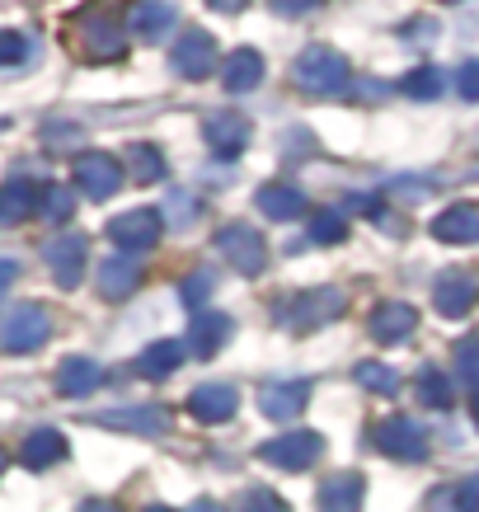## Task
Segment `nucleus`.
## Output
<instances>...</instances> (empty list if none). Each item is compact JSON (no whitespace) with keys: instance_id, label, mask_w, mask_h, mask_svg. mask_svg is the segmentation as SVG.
Returning a JSON list of instances; mask_svg holds the SVG:
<instances>
[{"instance_id":"obj_1","label":"nucleus","mask_w":479,"mask_h":512,"mask_svg":"<svg viewBox=\"0 0 479 512\" xmlns=\"http://www.w3.org/2000/svg\"><path fill=\"white\" fill-rule=\"evenodd\" d=\"M343 311H348V296L339 287H310V292H296L292 301H282L278 325L292 334H310V329H325L329 320H339Z\"/></svg>"},{"instance_id":"obj_2","label":"nucleus","mask_w":479,"mask_h":512,"mask_svg":"<svg viewBox=\"0 0 479 512\" xmlns=\"http://www.w3.org/2000/svg\"><path fill=\"white\" fill-rule=\"evenodd\" d=\"M292 80L306 94H315V99H329V94H343V90H348V62H343L334 47L310 43L306 52H296Z\"/></svg>"},{"instance_id":"obj_3","label":"nucleus","mask_w":479,"mask_h":512,"mask_svg":"<svg viewBox=\"0 0 479 512\" xmlns=\"http://www.w3.org/2000/svg\"><path fill=\"white\" fill-rule=\"evenodd\" d=\"M221 259L235 268V273H245V278H259L263 268H268V245H263V235L245 221H231V226H221L217 240H212Z\"/></svg>"},{"instance_id":"obj_4","label":"nucleus","mask_w":479,"mask_h":512,"mask_svg":"<svg viewBox=\"0 0 479 512\" xmlns=\"http://www.w3.org/2000/svg\"><path fill=\"white\" fill-rule=\"evenodd\" d=\"M52 339V315L43 306H15V311L0 320V348L5 353H38Z\"/></svg>"},{"instance_id":"obj_5","label":"nucleus","mask_w":479,"mask_h":512,"mask_svg":"<svg viewBox=\"0 0 479 512\" xmlns=\"http://www.w3.org/2000/svg\"><path fill=\"white\" fill-rule=\"evenodd\" d=\"M160 231H165V217H160L155 207H132V212L109 221V240L123 249V254H132V259L160 245Z\"/></svg>"},{"instance_id":"obj_6","label":"nucleus","mask_w":479,"mask_h":512,"mask_svg":"<svg viewBox=\"0 0 479 512\" xmlns=\"http://www.w3.org/2000/svg\"><path fill=\"white\" fill-rule=\"evenodd\" d=\"M170 66L179 71L184 80H207L217 76V38L207 29H184L179 33V43L170 47Z\"/></svg>"},{"instance_id":"obj_7","label":"nucleus","mask_w":479,"mask_h":512,"mask_svg":"<svg viewBox=\"0 0 479 512\" xmlns=\"http://www.w3.org/2000/svg\"><path fill=\"white\" fill-rule=\"evenodd\" d=\"M320 451H325V437L301 428V433H282V437H273V442H263L259 456L278 470H310L320 461Z\"/></svg>"},{"instance_id":"obj_8","label":"nucleus","mask_w":479,"mask_h":512,"mask_svg":"<svg viewBox=\"0 0 479 512\" xmlns=\"http://www.w3.org/2000/svg\"><path fill=\"white\" fill-rule=\"evenodd\" d=\"M371 442L386 451V456H395V461H423L428 456V433L414 419H404V414H390V419L376 423Z\"/></svg>"},{"instance_id":"obj_9","label":"nucleus","mask_w":479,"mask_h":512,"mask_svg":"<svg viewBox=\"0 0 479 512\" xmlns=\"http://www.w3.org/2000/svg\"><path fill=\"white\" fill-rule=\"evenodd\" d=\"M76 184H80L85 198L109 202L127 179H123V165H118L113 156H104V151H85V156H76Z\"/></svg>"},{"instance_id":"obj_10","label":"nucleus","mask_w":479,"mask_h":512,"mask_svg":"<svg viewBox=\"0 0 479 512\" xmlns=\"http://www.w3.org/2000/svg\"><path fill=\"white\" fill-rule=\"evenodd\" d=\"M85 254H90V240L85 235H57V240H47V249H43V259H47V268H52V282L57 287H80V278H85Z\"/></svg>"},{"instance_id":"obj_11","label":"nucleus","mask_w":479,"mask_h":512,"mask_svg":"<svg viewBox=\"0 0 479 512\" xmlns=\"http://www.w3.org/2000/svg\"><path fill=\"white\" fill-rule=\"evenodd\" d=\"M202 137H207V146H212L221 160H235L249 141H254V127H249L245 113L221 109V113H212V118L202 123Z\"/></svg>"},{"instance_id":"obj_12","label":"nucleus","mask_w":479,"mask_h":512,"mask_svg":"<svg viewBox=\"0 0 479 512\" xmlns=\"http://www.w3.org/2000/svg\"><path fill=\"white\" fill-rule=\"evenodd\" d=\"M76 33H80V47H85L90 62H118V57L127 52L123 29H118L109 15H80Z\"/></svg>"},{"instance_id":"obj_13","label":"nucleus","mask_w":479,"mask_h":512,"mask_svg":"<svg viewBox=\"0 0 479 512\" xmlns=\"http://www.w3.org/2000/svg\"><path fill=\"white\" fill-rule=\"evenodd\" d=\"M99 428H118V433H137V437H165L170 433V414L160 404H132V409H109V414H94Z\"/></svg>"},{"instance_id":"obj_14","label":"nucleus","mask_w":479,"mask_h":512,"mask_svg":"<svg viewBox=\"0 0 479 512\" xmlns=\"http://www.w3.org/2000/svg\"><path fill=\"white\" fill-rule=\"evenodd\" d=\"M433 301H437V315H447V320H461V315H470V306L479 301V278H475V273H461V268H451V273H442V278H437Z\"/></svg>"},{"instance_id":"obj_15","label":"nucleus","mask_w":479,"mask_h":512,"mask_svg":"<svg viewBox=\"0 0 479 512\" xmlns=\"http://www.w3.org/2000/svg\"><path fill=\"white\" fill-rule=\"evenodd\" d=\"M371 339L386 343V348H395V343H409L418 329V311L409 306V301H386V306H376L367 320Z\"/></svg>"},{"instance_id":"obj_16","label":"nucleus","mask_w":479,"mask_h":512,"mask_svg":"<svg viewBox=\"0 0 479 512\" xmlns=\"http://www.w3.org/2000/svg\"><path fill=\"white\" fill-rule=\"evenodd\" d=\"M235 409H240V395H235V386L202 381V386L188 395V414H193L198 423H231Z\"/></svg>"},{"instance_id":"obj_17","label":"nucleus","mask_w":479,"mask_h":512,"mask_svg":"<svg viewBox=\"0 0 479 512\" xmlns=\"http://www.w3.org/2000/svg\"><path fill=\"white\" fill-rule=\"evenodd\" d=\"M226 343H231V315H221V311H202V315H193L184 353H193V357H217L221 348H226Z\"/></svg>"},{"instance_id":"obj_18","label":"nucleus","mask_w":479,"mask_h":512,"mask_svg":"<svg viewBox=\"0 0 479 512\" xmlns=\"http://www.w3.org/2000/svg\"><path fill=\"white\" fill-rule=\"evenodd\" d=\"M306 400H310V386H306V381H273V386L259 390L263 419H273V423H292L296 414L306 409Z\"/></svg>"},{"instance_id":"obj_19","label":"nucleus","mask_w":479,"mask_h":512,"mask_svg":"<svg viewBox=\"0 0 479 512\" xmlns=\"http://www.w3.org/2000/svg\"><path fill=\"white\" fill-rule=\"evenodd\" d=\"M137 282H141V264L132 254H113V259L99 264V296L104 301H127L137 292Z\"/></svg>"},{"instance_id":"obj_20","label":"nucleus","mask_w":479,"mask_h":512,"mask_svg":"<svg viewBox=\"0 0 479 512\" xmlns=\"http://www.w3.org/2000/svg\"><path fill=\"white\" fill-rule=\"evenodd\" d=\"M433 235L442 245H475L479 240V207L475 202H456L433 221Z\"/></svg>"},{"instance_id":"obj_21","label":"nucleus","mask_w":479,"mask_h":512,"mask_svg":"<svg viewBox=\"0 0 479 512\" xmlns=\"http://www.w3.org/2000/svg\"><path fill=\"white\" fill-rule=\"evenodd\" d=\"M254 202H259L263 217H273V221L306 217V193H301V188H292V184H263L259 193H254Z\"/></svg>"},{"instance_id":"obj_22","label":"nucleus","mask_w":479,"mask_h":512,"mask_svg":"<svg viewBox=\"0 0 479 512\" xmlns=\"http://www.w3.org/2000/svg\"><path fill=\"white\" fill-rule=\"evenodd\" d=\"M38 193H43V188H33L29 179H5V184H0V226L29 221L33 212H38Z\"/></svg>"},{"instance_id":"obj_23","label":"nucleus","mask_w":479,"mask_h":512,"mask_svg":"<svg viewBox=\"0 0 479 512\" xmlns=\"http://www.w3.org/2000/svg\"><path fill=\"white\" fill-rule=\"evenodd\" d=\"M263 80V57L254 52V47H235L231 57L221 62V85L231 94H245V90H254Z\"/></svg>"},{"instance_id":"obj_24","label":"nucleus","mask_w":479,"mask_h":512,"mask_svg":"<svg viewBox=\"0 0 479 512\" xmlns=\"http://www.w3.org/2000/svg\"><path fill=\"white\" fill-rule=\"evenodd\" d=\"M99 381H104V367H99V362H90V357H66L62 367H57V390H62V395H71V400L94 395V390H99Z\"/></svg>"},{"instance_id":"obj_25","label":"nucleus","mask_w":479,"mask_h":512,"mask_svg":"<svg viewBox=\"0 0 479 512\" xmlns=\"http://www.w3.org/2000/svg\"><path fill=\"white\" fill-rule=\"evenodd\" d=\"M66 456V437L57 433V428H38V433L24 437V447H19V461L29 470H47V466H57Z\"/></svg>"},{"instance_id":"obj_26","label":"nucleus","mask_w":479,"mask_h":512,"mask_svg":"<svg viewBox=\"0 0 479 512\" xmlns=\"http://www.w3.org/2000/svg\"><path fill=\"white\" fill-rule=\"evenodd\" d=\"M362 508V480L353 470H339L320 484V512H357Z\"/></svg>"},{"instance_id":"obj_27","label":"nucleus","mask_w":479,"mask_h":512,"mask_svg":"<svg viewBox=\"0 0 479 512\" xmlns=\"http://www.w3.org/2000/svg\"><path fill=\"white\" fill-rule=\"evenodd\" d=\"M174 24H179L174 5H160V0H141V5H132V29H137L146 43H160Z\"/></svg>"},{"instance_id":"obj_28","label":"nucleus","mask_w":479,"mask_h":512,"mask_svg":"<svg viewBox=\"0 0 479 512\" xmlns=\"http://www.w3.org/2000/svg\"><path fill=\"white\" fill-rule=\"evenodd\" d=\"M184 362V343H174V339H160V343H151L146 353H141V362H137V372L141 376H151V381H165V376L174 372Z\"/></svg>"},{"instance_id":"obj_29","label":"nucleus","mask_w":479,"mask_h":512,"mask_svg":"<svg viewBox=\"0 0 479 512\" xmlns=\"http://www.w3.org/2000/svg\"><path fill=\"white\" fill-rule=\"evenodd\" d=\"M127 165H132V179H137V184H160V179H165V156L155 151L151 141H137V146L127 151Z\"/></svg>"},{"instance_id":"obj_30","label":"nucleus","mask_w":479,"mask_h":512,"mask_svg":"<svg viewBox=\"0 0 479 512\" xmlns=\"http://www.w3.org/2000/svg\"><path fill=\"white\" fill-rule=\"evenodd\" d=\"M71 212H76V193L66 184H47L43 193H38V217L43 221L62 226V221H71Z\"/></svg>"},{"instance_id":"obj_31","label":"nucleus","mask_w":479,"mask_h":512,"mask_svg":"<svg viewBox=\"0 0 479 512\" xmlns=\"http://www.w3.org/2000/svg\"><path fill=\"white\" fill-rule=\"evenodd\" d=\"M409 99H442V90H447V76H442V66H418V71H409L400 85Z\"/></svg>"},{"instance_id":"obj_32","label":"nucleus","mask_w":479,"mask_h":512,"mask_svg":"<svg viewBox=\"0 0 479 512\" xmlns=\"http://www.w3.org/2000/svg\"><path fill=\"white\" fill-rule=\"evenodd\" d=\"M418 404H428V409H451V381L437 367H423L418 372Z\"/></svg>"},{"instance_id":"obj_33","label":"nucleus","mask_w":479,"mask_h":512,"mask_svg":"<svg viewBox=\"0 0 479 512\" xmlns=\"http://www.w3.org/2000/svg\"><path fill=\"white\" fill-rule=\"evenodd\" d=\"M357 386H367L371 395H395L400 390V376L386 362H357Z\"/></svg>"},{"instance_id":"obj_34","label":"nucleus","mask_w":479,"mask_h":512,"mask_svg":"<svg viewBox=\"0 0 479 512\" xmlns=\"http://www.w3.org/2000/svg\"><path fill=\"white\" fill-rule=\"evenodd\" d=\"M310 240H315V245H343V240H348V221H343V212H315V217H310Z\"/></svg>"},{"instance_id":"obj_35","label":"nucleus","mask_w":479,"mask_h":512,"mask_svg":"<svg viewBox=\"0 0 479 512\" xmlns=\"http://www.w3.org/2000/svg\"><path fill=\"white\" fill-rule=\"evenodd\" d=\"M212 292H217V273H212V268H198V273H188V278L179 282V301H184V306H193V311H198Z\"/></svg>"},{"instance_id":"obj_36","label":"nucleus","mask_w":479,"mask_h":512,"mask_svg":"<svg viewBox=\"0 0 479 512\" xmlns=\"http://www.w3.org/2000/svg\"><path fill=\"white\" fill-rule=\"evenodd\" d=\"M456 376L479 395V339H461L456 343Z\"/></svg>"},{"instance_id":"obj_37","label":"nucleus","mask_w":479,"mask_h":512,"mask_svg":"<svg viewBox=\"0 0 479 512\" xmlns=\"http://www.w3.org/2000/svg\"><path fill=\"white\" fill-rule=\"evenodd\" d=\"M240 512H292L287 503H282L273 489H245V498H240Z\"/></svg>"},{"instance_id":"obj_38","label":"nucleus","mask_w":479,"mask_h":512,"mask_svg":"<svg viewBox=\"0 0 479 512\" xmlns=\"http://www.w3.org/2000/svg\"><path fill=\"white\" fill-rule=\"evenodd\" d=\"M29 57V43H24V33L15 29H0V66H15Z\"/></svg>"},{"instance_id":"obj_39","label":"nucleus","mask_w":479,"mask_h":512,"mask_svg":"<svg viewBox=\"0 0 479 512\" xmlns=\"http://www.w3.org/2000/svg\"><path fill=\"white\" fill-rule=\"evenodd\" d=\"M456 90H461V99L479 104V62H465V66H461V76H456Z\"/></svg>"},{"instance_id":"obj_40","label":"nucleus","mask_w":479,"mask_h":512,"mask_svg":"<svg viewBox=\"0 0 479 512\" xmlns=\"http://www.w3.org/2000/svg\"><path fill=\"white\" fill-rule=\"evenodd\" d=\"M456 503H461V512H479V475H470V480L456 489Z\"/></svg>"},{"instance_id":"obj_41","label":"nucleus","mask_w":479,"mask_h":512,"mask_svg":"<svg viewBox=\"0 0 479 512\" xmlns=\"http://www.w3.org/2000/svg\"><path fill=\"white\" fill-rule=\"evenodd\" d=\"M188 512H226V508H221V503H212V498H193V503H188Z\"/></svg>"},{"instance_id":"obj_42","label":"nucleus","mask_w":479,"mask_h":512,"mask_svg":"<svg viewBox=\"0 0 479 512\" xmlns=\"http://www.w3.org/2000/svg\"><path fill=\"white\" fill-rule=\"evenodd\" d=\"M80 512H123V508H118V503H104V498H90Z\"/></svg>"},{"instance_id":"obj_43","label":"nucleus","mask_w":479,"mask_h":512,"mask_svg":"<svg viewBox=\"0 0 479 512\" xmlns=\"http://www.w3.org/2000/svg\"><path fill=\"white\" fill-rule=\"evenodd\" d=\"M273 10H278V15H306L310 5H287V0H278V5H273Z\"/></svg>"},{"instance_id":"obj_44","label":"nucleus","mask_w":479,"mask_h":512,"mask_svg":"<svg viewBox=\"0 0 479 512\" xmlns=\"http://www.w3.org/2000/svg\"><path fill=\"white\" fill-rule=\"evenodd\" d=\"M5 278H15V264H0V287H5Z\"/></svg>"},{"instance_id":"obj_45","label":"nucleus","mask_w":479,"mask_h":512,"mask_svg":"<svg viewBox=\"0 0 479 512\" xmlns=\"http://www.w3.org/2000/svg\"><path fill=\"white\" fill-rule=\"evenodd\" d=\"M5 461H10V456H5V447H0V475H5Z\"/></svg>"},{"instance_id":"obj_46","label":"nucleus","mask_w":479,"mask_h":512,"mask_svg":"<svg viewBox=\"0 0 479 512\" xmlns=\"http://www.w3.org/2000/svg\"><path fill=\"white\" fill-rule=\"evenodd\" d=\"M146 512H174V508H160V503H155V508H146Z\"/></svg>"},{"instance_id":"obj_47","label":"nucleus","mask_w":479,"mask_h":512,"mask_svg":"<svg viewBox=\"0 0 479 512\" xmlns=\"http://www.w3.org/2000/svg\"><path fill=\"white\" fill-rule=\"evenodd\" d=\"M475 428H479V395H475Z\"/></svg>"}]
</instances>
